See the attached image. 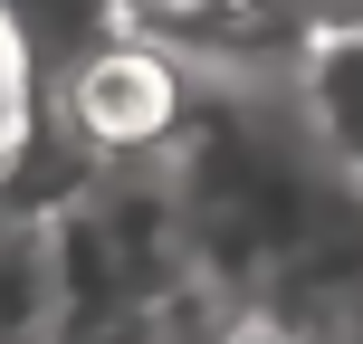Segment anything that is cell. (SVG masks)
<instances>
[{"label": "cell", "mask_w": 363, "mask_h": 344, "mask_svg": "<svg viewBox=\"0 0 363 344\" xmlns=\"http://www.w3.org/2000/svg\"><path fill=\"white\" fill-rule=\"evenodd\" d=\"M57 125L106 163V153H163L182 134V77L153 48H86L57 87Z\"/></svg>", "instance_id": "1"}, {"label": "cell", "mask_w": 363, "mask_h": 344, "mask_svg": "<svg viewBox=\"0 0 363 344\" xmlns=\"http://www.w3.org/2000/svg\"><path fill=\"white\" fill-rule=\"evenodd\" d=\"M306 106H315V125H325V153L345 163V182H363V29L315 38V57H306Z\"/></svg>", "instance_id": "2"}, {"label": "cell", "mask_w": 363, "mask_h": 344, "mask_svg": "<svg viewBox=\"0 0 363 344\" xmlns=\"http://www.w3.org/2000/svg\"><path fill=\"white\" fill-rule=\"evenodd\" d=\"M57 287H48V249L38 230H0V344H48Z\"/></svg>", "instance_id": "3"}, {"label": "cell", "mask_w": 363, "mask_h": 344, "mask_svg": "<svg viewBox=\"0 0 363 344\" xmlns=\"http://www.w3.org/2000/svg\"><path fill=\"white\" fill-rule=\"evenodd\" d=\"M0 144H10V67H0Z\"/></svg>", "instance_id": "4"}]
</instances>
